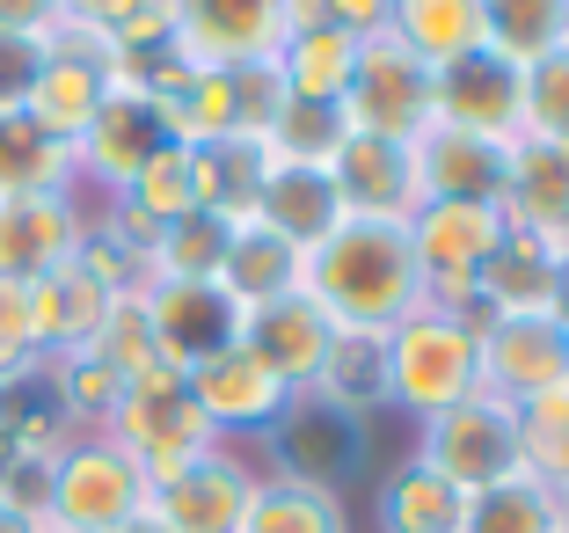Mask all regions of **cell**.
Returning a JSON list of instances; mask_svg holds the SVG:
<instances>
[{
  "mask_svg": "<svg viewBox=\"0 0 569 533\" xmlns=\"http://www.w3.org/2000/svg\"><path fill=\"white\" fill-rule=\"evenodd\" d=\"M73 184V154L44 139L30 117H0V198H44V190Z\"/></svg>",
  "mask_w": 569,
  "mask_h": 533,
  "instance_id": "cell-32",
  "label": "cell"
},
{
  "mask_svg": "<svg viewBox=\"0 0 569 533\" xmlns=\"http://www.w3.org/2000/svg\"><path fill=\"white\" fill-rule=\"evenodd\" d=\"M270 453H278L284 483H315V490H336L351 483L358 467H366V417H351V409H336L329 395H292L284 402V417L270 424Z\"/></svg>",
  "mask_w": 569,
  "mask_h": 533,
  "instance_id": "cell-9",
  "label": "cell"
},
{
  "mask_svg": "<svg viewBox=\"0 0 569 533\" xmlns=\"http://www.w3.org/2000/svg\"><path fill=\"white\" fill-rule=\"evenodd\" d=\"M147 322H153V344H161V366L190 373L198 358L212 351H234L241 344V307L219 278H161L147 285Z\"/></svg>",
  "mask_w": 569,
  "mask_h": 533,
  "instance_id": "cell-11",
  "label": "cell"
},
{
  "mask_svg": "<svg viewBox=\"0 0 569 533\" xmlns=\"http://www.w3.org/2000/svg\"><path fill=\"white\" fill-rule=\"evenodd\" d=\"M358 67V37L329 30V22H307L278 45V73H284V96L292 102H336L343 110V88H351Z\"/></svg>",
  "mask_w": 569,
  "mask_h": 533,
  "instance_id": "cell-27",
  "label": "cell"
},
{
  "mask_svg": "<svg viewBox=\"0 0 569 533\" xmlns=\"http://www.w3.org/2000/svg\"><path fill=\"white\" fill-rule=\"evenodd\" d=\"M256 219H263L270 234H284L292 249H315V241H329L336 227H343V190H336L329 168H307V161H270L263 176V198H256Z\"/></svg>",
  "mask_w": 569,
  "mask_h": 533,
  "instance_id": "cell-20",
  "label": "cell"
},
{
  "mask_svg": "<svg viewBox=\"0 0 569 533\" xmlns=\"http://www.w3.org/2000/svg\"><path fill=\"white\" fill-rule=\"evenodd\" d=\"M555 533H569V490H555Z\"/></svg>",
  "mask_w": 569,
  "mask_h": 533,
  "instance_id": "cell-48",
  "label": "cell"
},
{
  "mask_svg": "<svg viewBox=\"0 0 569 533\" xmlns=\"http://www.w3.org/2000/svg\"><path fill=\"white\" fill-rule=\"evenodd\" d=\"M503 219L562 241V234H569V147H555V139H511Z\"/></svg>",
  "mask_w": 569,
  "mask_h": 533,
  "instance_id": "cell-24",
  "label": "cell"
},
{
  "mask_svg": "<svg viewBox=\"0 0 569 533\" xmlns=\"http://www.w3.org/2000/svg\"><path fill=\"white\" fill-rule=\"evenodd\" d=\"M118 205H124V213H139L153 234L176 227V219H190V213H198V176H190V147H161V154H153V161L132 176V184L118 190Z\"/></svg>",
  "mask_w": 569,
  "mask_h": 533,
  "instance_id": "cell-35",
  "label": "cell"
},
{
  "mask_svg": "<svg viewBox=\"0 0 569 533\" xmlns=\"http://www.w3.org/2000/svg\"><path fill=\"white\" fill-rule=\"evenodd\" d=\"M431 125H452V132H475V139H511L526 132V67L497 59V51H468L438 67V88H431Z\"/></svg>",
  "mask_w": 569,
  "mask_h": 533,
  "instance_id": "cell-10",
  "label": "cell"
},
{
  "mask_svg": "<svg viewBox=\"0 0 569 533\" xmlns=\"http://www.w3.org/2000/svg\"><path fill=\"white\" fill-rule=\"evenodd\" d=\"M482 45L511 67H533L569 45V0H482Z\"/></svg>",
  "mask_w": 569,
  "mask_h": 533,
  "instance_id": "cell-29",
  "label": "cell"
},
{
  "mask_svg": "<svg viewBox=\"0 0 569 533\" xmlns=\"http://www.w3.org/2000/svg\"><path fill=\"white\" fill-rule=\"evenodd\" d=\"M431 475H446L460 497H475V490L503 483V475H519L526 467V446H519V409L503 395H468L452 402V409H438V417H423V453H417Z\"/></svg>",
  "mask_w": 569,
  "mask_h": 533,
  "instance_id": "cell-5",
  "label": "cell"
},
{
  "mask_svg": "<svg viewBox=\"0 0 569 533\" xmlns=\"http://www.w3.org/2000/svg\"><path fill=\"white\" fill-rule=\"evenodd\" d=\"M241 533H351V526H343V497L336 490L284 483L278 475V483H256Z\"/></svg>",
  "mask_w": 569,
  "mask_h": 533,
  "instance_id": "cell-33",
  "label": "cell"
},
{
  "mask_svg": "<svg viewBox=\"0 0 569 533\" xmlns=\"http://www.w3.org/2000/svg\"><path fill=\"white\" fill-rule=\"evenodd\" d=\"M329 176H336V190H343V213H366V219H409V213H417L409 147H395V139L351 132L343 154L329 161Z\"/></svg>",
  "mask_w": 569,
  "mask_h": 533,
  "instance_id": "cell-21",
  "label": "cell"
},
{
  "mask_svg": "<svg viewBox=\"0 0 569 533\" xmlns=\"http://www.w3.org/2000/svg\"><path fill=\"white\" fill-rule=\"evenodd\" d=\"M402 227H409V249H417V270H423V307H460V300H475V278L497 256V241L511 234V219H503V205L423 198Z\"/></svg>",
  "mask_w": 569,
  "mask_h": 533,
  "instance_id": "cell-7",
  "label": "cell"
},
{
  "mask_svg": "<svg viewBox=\"0 0 569 533\" xmlns=\"http://www.w3.org/2000/svg\"><path fill=\"white\" fill-rule=\"evenodd\" d=\"M81 249V205L73 190H44V198H0V278H44V270L73 264Z\"/></svg>",
  "mask_w": 569,
  "mask_h": 533,
  "instance_id": "cell-18",
  "label": "cell"
},
{
  "mask_svg": "<svg viewBox=\"0 0 569 533\" xmlns=\"http://www.w3.org/2000/svg\"><path fill=\"white\" fill-rule=\"evenodd\" d=\"M190 67H256L292 37V0H168Z\"/></svg>",
  "mask_w": 569,
  "mask_h": 533,
  "instance_id": "cell-8",
  "label": "cell"
},
{
  "mask_svg": "<svg viewBox=\"0 0 569 533\" xmlns=\"http://www.w3.org/2000/svg\"><path fill=\"white\" fill-rule=\"evenodd\" d=\"M44 59H51L44 37H8V30H0V117H16L22 102H30Z\"/></svg>",
  "mask_w": 569,
  "mask_h": 533,
  "instance_id": "cell-43",
  "label": "cell"
},
{
  "mask_svg": "<svg viewBox=\"0 0 569 533\" xmlns=\"http://www.w3.org/2000/svg\"><path fill=\"white\" fill-rule=\"evenodd\" d=\"M519 139H555V147H569V45L526 67V132Z\"/></svg>",
  "mask_w": 569,
  "mask_h": 533,
  "instance_id": "cell-39",
  "label": "cell"
},
{
  "mask_svg": "<svg viewBox=\"0 0 569 533\" xmlns=\"http://www.w3.org/2000/svg\"><path fill=\"white\" fill-rule=\"evenodd\" d=\"M118 88V73L110 67H88V59H67V51H51L44 59V73H37V88H30V102H22V117H30L44 139H59V147H81V132L96 125V110H102V96Z\"/></svg>",
  "mask_w": 569,
  "mask_h": 533,
  "instance_id": "cell-23",
  "label": "cell"
},
{
  "mask_svg": "<svg viewBox=\"0 0 569 533\" xmlns=\"http://www.w3.org/2000/svg\"><path fill=\"white\" fill-rule=\"evenodd\" d=\"M431 88L438 73L423 67L402 37H358V67H351V88H343V117L351 132L366 139H395V147H417L431 132Z\"/></svg>",
  "mask_w": 569,
  "mask_h": 533,
  "instance_id": "cell-6",
  "label": "cell"
},
{
  "mask_svg": "<svg viewBox=\"0 0 569 533\" xmlns=\"http://www.w3.org/2000/svg\"><path fill=\"white\" fill-rule=\"evenodd\" d=\"M555 270H562V241L533 227H511L497 256L475 278V300L489 315H555Z\"/></svg>",
  "mask_w": 569,
  "mask_h": 533,
  "instance_id": "cell-19",
  "label": "cell"
},
{
  "mask_svg": "<svg viewBox=\"0 0 569 533\" xmlns=\"http://www.w3.org/2000/svg\"><path fill=\"white\" fill-rule=\"evenodd\" d=\"M482 395V336L446 307H417L387 329V402L409 417H438L452 402Z\"/></svg>",
  "mask_w": 569,
  "mask_h": 533,
  "instance_id": "cell-2",
  "label": "cell"
},
{
  "mask_svg": "<svg viewBox=\"0 0 569 533\" xmlns=\"http://www.w3.org/2000/svg\"><path fill=\"white\" fill-rule=\"evenodd\" d=\"M460 519H468V497L446 475H431L423 461L395 467L380 483V526L387 533H460Z\"/></svg>",
  "mask_w": 569,
  "mask_h": 533,
  "instance_id": "cell-30",
  "label": "cell"
},
{
  "mask_svg": "<svg viewBox=\"0 0 569 533\" xmlns=\"http://www.w3.org/2000/svg\"><path fill=\"white\" fill-rule=\"evenodd\" d=\"M351 139V117L336 110V102H284V117L263 132L270 161H307V168H329Z\"/></svg>",
  "mask_w": 569,
  "mask_h": 533,
  "instance_id": "cell-37",
  "label": "cell"
},
{
  "mask_svg": "<svg viewBox=\"0 0 569 533\" xmlns=\"http://www.w3.org/2000/svg\"><path fill=\"white\" fill-rule=\"evenodd\" d=\"M249 497H256V475L227 446H212L204 461H190L183 475H168L147 497V512L161 519L168 533H241Z\"/></svg>",
  "mask_w": 569,
  "mask_h": 533,
  "instance_id": "cell-14",
  "label": "cell"
},
{
  "mask_svg": "<svg viewBox=\"0 0 569 533\" xmlns=\"http://www.w3.org/2000/svg\"><path fill=\"white\" fill-rule=\"evenodd\" d=\"M88 358H102L118 381H139V373L161 366V344H153V322H147V293H118V307H110V322L96 329Z\"/></svg>",
  "mask_w": 569,
  "mask_h": 533,
  "instance_id": "cell-38",
  "label": "cell"
},
{
  "mask_svg": "<svg viewBox=\"0 0 569 533\" xmlns=\"http://www.w3.org/2000/svg\"><path fill=\"white\" fill-rule=\"evenodd\" d=\"M190 176H198V213L241 227V219H256V198H263L270 147L263 139H212V147H190Z\"/></svg>",
  "mask_w": 569,
  "mask_h": 533,
  "instance_id": "cell-25",
  "label": "cell"
},
{
  "mask_svg": "<svg viewBox=\"0 0 569 533\" xmlns=\"http://www.w3.org/2000/svg\"><path fill=\"white\" fill-rule=\"evenodd\" d=\"M37 366H44V351H37V322H30V285L0 278V387Z\"/></svg>",
  "mask_w": 569,
  "mask_h": 533,
  "instance_id": "cell-41",
  "label": "cell"
},
{
  "mask_svg": "<svg viewBox=\"0 0 569 533\" xmlns=\"http://www.w3.org/2000/svg\"><path fill=\"white\" fill-rule=\"evenodd\" d=\"M387 37H402L423 67L438 73V67H452V59L482 51V0H395Z\"/></svg>",
  "mask_w": 569,
  "mask_h": 533,
  "instance_id": "cell-28",
  "label": "cell"
},
{
  "mask_svg": "<svg viewBox=\"0 0 569 533\" xmlns=\"http://www.w3.org/2000/svg\"><path fill=\"white\" fill-rule=\"evenodd\" d=\"M300 293L336 329L387 336L395 322H409L423 307V270H417V249H409V227L351 213L329 241H315L300 256Z\"/></svg>",
  "mask_w": 569,
  "mask_h": 533,
  "instance_id": "cell-1",
  "label": "cell"
},
{
  "mask_svg": "<svg viewBox=\"0 0 569 533\" xmlns=\"http://www.w3.org/2000/svg\"><path fill=\"white\" fill-rule=\"evenodd\" d=\"M315 395H329L336 409H351V417L380 409V402H387V336L336 329L329 358H321V381H315Z\"/></svg>",
  "mask_w": 569,
  "mask_h": 533,
  "instance_id": "cell-31",
  "label": "cell"
},
{
  "mask_svg": "<svg viewBox=\"0 0 569 533\" xmlns=\"http://www.w3.org/2000/svg\"><path fill=\"white\" fill-rule=\"evenodd\" d=\"M161 147H176L161 102H153L147 88H124V81H118L110 96H102L96 125L81 132V147H73V176H102L110 190H124Z\"/></svg>",
  "mask_w": 569,
  "mask_h": 533,
  "instance_id": "cell-12",
  "label": "cell"
},
{
  "mask_svg": "<svg viewBox=\"0 0 569 533\" xmlns=\"http://www.w3.org/2000/svg\"><path fill=\"white\" fill-rule=\"evenodd\" d=\"M329 344H336V322L321 315L307 293H284V300H263V307L241 315V351H256L292 395H307V387L321 381Z\"/></svg>",
  "mask_w": 569,
  "mask_h": 533,
  "instance_id": "cell-17",
  "label": "cell"
},
{
  "mask_svg": "<svg viewBox=\"0 0 569 533\" xmlns=\"http://www.w3.org/2000/svg\"><path fill=\"white\" fill-rule=\"evenodd\" d=\"M227 241H234V227L212 219V213H190V219H176V227H161V241L147 249V285H161V278H219Z\"/></svg>",
  "mask_w": 569,
  "mask_h": 533,
  "instance_id": "cell-36",
  "label": "cell"
},
{
  "mask_svg": "<svg viewBox=\"0 0 569 533\" xmlns=\"http://www.w3.org/2000/svg\"><path fill=\"white\" fill-rule=\"evenodd\" d=\"M409 176H417V205L446 198V205H503V176H511V147L475 132H452V125H431V132L409 147Z\"/></svg>",
  "mask_w": 569,
  "mask_h": 533,
  "instance_id": "cell-16",
  "label": "cell"
},
{
  "mask_svg": "<svg viewBox=\"0 0 569 533\" xmlns=\"http://www.w3.org/2000/svg\"><path fill=\"white\" fill-rule=\"evenodd\" d=\"M67 22V0H0V30L8 37H51Z\"/></svg>",
  "mask_w": 569,
  "mask_h": 533,
  "instance_id": "cell-44",
  "label": "cell"
},
{
  "mask_svg": "<svg viewBox=\"0 0 569 533\" xmlns=\"http://www.w3.org/2000/svg\"><path fill=\"white\" fill-rule=\"evenodd\" d=\"M569 381V329L555 315H497L482 329V387L519 409L526 395Z\"/></svg>",
  "mask_w": 569,
  "mask_h": 533,
  "instance_id": "cell-15",
  "label": "cell"
},
{
  "mask_svg": "<svg viewBox=\"0 0 569 533\" xmlns=\"http://www.w3.org/2000/svg\"><path fill=\"white\" fill-rule=\"evenodd\" d=\"M555 322L569 329V249H562V270H555Z\"/></svg>",
  "mask_w": 569,
  "mask_h": 533,
  "instance_id": "cell-45",
  "label": "cell"
},
{
  "mask_svg": "<svg viewBox=\"0 0 569 533\" xmlns=\"http://www.w3.org/2000/svg\"><path fill=\"white\" fill-rule=\"evenodd\" d=\"M183 387H190V402L204 409V424H212L219 438H227V432H270V424L284 417V402H292V387H284L256 351H241V344L198 358V366L183 373Z\"/></svg>",
  "mask_w": 569,
  "mask_h": 533,
  "instance_id": "cell-13",
  "label": "cell"
},
{
  "mask_svg": "<svg viewBox=\"0 0 569 533\" xmlns=\"http://www.w3.org/2000/svg\"><path fill=\"white\" fill-rule=\"evenodd\" d=\"M219 285L234 293L241 315L263 300H284V293H300V249L284 234H270L263 219H241L227 241V264H219Z\"/></svg>",
  "mask_w": 569,
  "mask_h": 533,
  "instance_id": "cell-26",
  "label": "cell"
},
{
  "mask_svg": "<svg viewBox=\"0 0 569 533\" xmlns=\"http://www.w3.org/2000/svg\"><path fill=\"white\" fill-rule=\"evenodd\" d=\"M110 307H118V293H102L81 264H59V270H44V278H30L37 351H59V358L88 351V344H96V329L110 322Z\"/></svg>",
  "mask_w": 569,
  "mask_h": 533,
  "instance_id": "cell-22",
  "label": "cell"
},
{
  "mask_svg": "<svg viewBox=\"0 0 569 533\" xmlns=\"http://www.w3.org/2000/svg\"><path fill=\"white\" fill-rule=\"evenodd\" d=\"M118 533H168V526H161V519H153V512H139V519H124Z\"/></svg>",
  "mask_w": 569,
  "mask_h": 533,
  "instance_id": "cell-47",
  "label": "cell"
},
{
  "mask_svg": "<svg viewBox=\"0 0 569 533\" xmlns=\"http://www.w3.org/2000/svg\"><path fill=\"white\" fill-rule=\"evenodd\" d=\"M0 533H37V519H22L16 504H0Z\"/></svg>",
  "mask_w": 569,
  "mask_h": 533,
  "instance_id": "cell-46",
  "label": "cell"
},
{
  "mask_svg": "<svg viewBox=\"0 0 569 533\" xmlns=\"http://www.w3.org/2000/svg\"><path fill=\"white\" fill-rule=\"evenodd\" d=\"M102 438H118V446L132 453L147 490H161L168 475H183L190 461H204V453L219 446V432L204 424V409L190 402V387H183L176 366H153V373H139V381H124Z\"/></svg>",
  "mask_w": 569,
  "mask_h": 533,
  "instance_id": "cell-3",
  "label": "cell"
},
{
  "mask_svg": "<svg viewBox=\"0 0 569 533\" xmlns=\"http://www.w3.org/2000/svg\"><path fill=\"white\" fill-rule=\"evenodd\" d=\"M147 475L139 461L102 432H81L51 453V526H73V533H118L124 519L147 512Z\"/></svg>",
  "mask_w": 569,
  "mask_h": 533,
  "instance_id": "cell-4",
  "label": "cell"
},
{
  "mask_svg": "<svg viewBox=\"0 0 569 533\" xmlns=\"http://www.w3.org/2000/svg\"><path fill=\"white\" fill-rule=\"evenodd\" d=\"M37 533H73V526H51V519H44V526H37Z\"/></svg>",
  "mask_w": 569,
  "mask_h": 533,
  "instance_id": "cell-49",
  "label": "cell"
},
{
  "mask_svg": "<svg viewBox=\"0 0 569 533\" xmlns=\"http://www.w3.org/2000/svg\"><path fill=\"white\" fill-rule=\"evenodd\" d=\"M234 73V139H263L270 125L284 117V73L278 59H256V67H227Z\"/></svg>",
  "mask_w": 569,
  "mask_h": 533,
  "instance_id": "cell-40",
  "label": "cell"
},
{
  "mask_svg": "<svg viewBox=\"0 0 569 533\" xmlns=\"http://www.w3.org/2000/svg\"><path fill=\"white\" fill-rule=\"evenodd\" d=\"M460 533H555V490L540 475H503V483L475 490Z\"/></svg>",
  "mask_w": 569,
  "mask_h": 533,
  "instance_id": "cell-34",
  "label": "cell"
},
{
  "mask_svg": "<svg viewBox=\"0 0 569 533\" xmlns=\"http://www.w3.org/2000/svg\"><path fill=\"white\" fill-rule=\"evenodd\" d=\"M387 16H395V0H292V30L329 22V30H343V37H380Z\"/></svg>",
  "mask_w": 569,
  "mask_h": 533,
  "instance_id": "cell-42",
  "label": "cell"
}]
</instances>
